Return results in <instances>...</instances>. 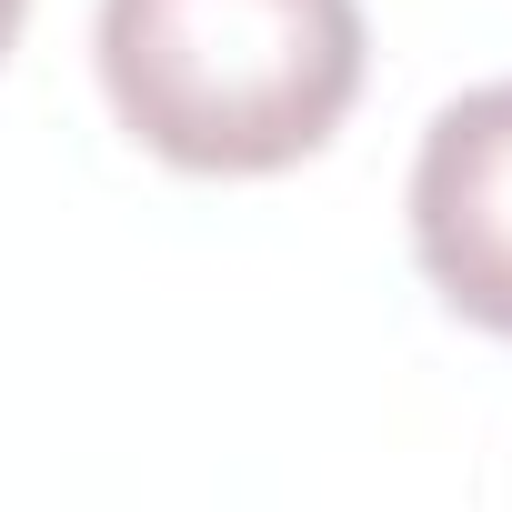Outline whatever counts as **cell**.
Returning <instances> with one entry per match:
<instances>
[{"label": "cell", "mask_w": 512, "mask_h": 512, "mask_svg": "<svg viewBox=\"0 0 512 512\" xmlns=\"http://www.w3.org/2000/svg\"><path fill=\"white\" fill-rule=\"evenodd\" d=\"M111 121L211 181L312 161L362 101V0H101Z\"/></svg>", "instance_id": "1"}, {"label": "cell", "mask_w": 512, "mask_h": 512, "mask_svg": "<svg viewBox=\"0 0 512 512\" xmlns=\"http://www.w3.org/2000/svg\"><path fill=\"white\" fill-rule=\"evenodd\" d=\"M412 262L442 312L512 342V81L432 111L412 151Z\"/></svg>", "instance_id": "2"}, {"label": "cell", "mask_w": 512, "mask_h": 512, "mask_svg": "<svg viewBox=\"0 0 512 512\" xmlns=\"http://www.w3.org/2000/svg\"><path fill=\"white\" fill-rule=\"evenodd\" d=\"M21 21H31V0H0V61H11V41H21Z\"/></svg>", "instance_id": "3"}]
</instances>
